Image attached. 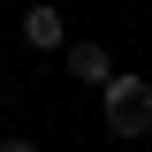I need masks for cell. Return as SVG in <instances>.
<instances>
[{
  "mask_svg": "<svg viewBox=\"0 0 152 152\" xmlns=\"http://www.w3.org/2000/svg\"><path fill=\"white\" fill-rule=\"evenodd\" d=\"M99 99H107V129L114 137H145L152 129V84H145V76L114 69L107 84H99Z\"/></svg>",
  "mask_w": 152,
  "mask_h": 152,
  "instance_id": "6da1fadb",
  "label": "cell"
},
{
  "mask_svg": "<svg viewBox=\"0 0 152 152\" xmlns=\"http://www.w3.org/2000/svg\"><path fill=\"white\" fill-rule=\"evenodd\" d=\"M0 122H8V107H0Z\"/></svg>",
  "mask_w": 152,
  "mask_h": 152,
  "instance_id": "277c9868",
  "label": "cell"
},
{
  "mask_svg": "<svg viewBox=\"0 0 152 152\" xmlns=\"http://www.w3.org/2000/svg\"><path fill=\"white\" fill-rule=\"evenodd\" d=\"M61 53H69V76H76V84H91V91H99V84L114 76V53L99 46V38H69Z\"/></svg>",
  "mask_w": 152,
  "mask_h": 152,
  "instance_id": "3957f363",
  "label": "cell"
},
{
  "mask_svg": "<svg viewBox=\"0 0 152 152\" xmlns=\"http://www.w3.org/2000/svg\"><path fill=\"white\" fill-rule=\"evenodd\" d=\"M23 46H38V53H61V46H69V23H61L53 0H31V8H23Z\"/></svg>",
  "mask_w": 152,
  "mask_h": 152,
  "instance_id": "7a4b0ae2",
  "label": "cell"
}]
</instances>
